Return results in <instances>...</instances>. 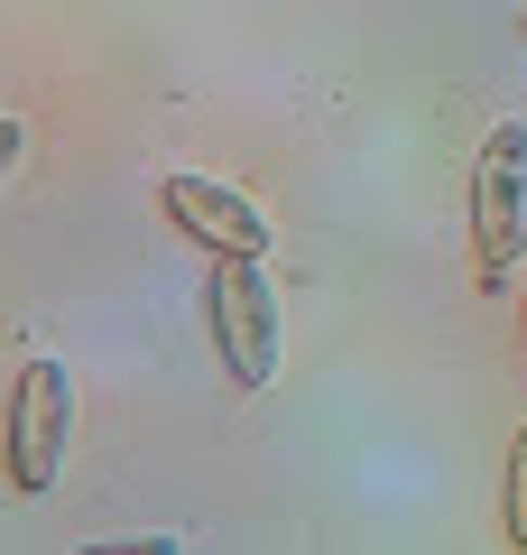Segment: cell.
<instances>
[{"instance_id":"obj_6","label":"cell","mask_w":527,"mask_h":555,"mask_svg":"<svg viewBox=\"0 0 527 555\" xmlns=\"http://www.w3.org/2000/svg\"><path fill=\"white\" fill-rule=\"evenodd\" d=\"M20 149H28V130H20V120H0V177L20 167Z\"/></svg>"},{"instance_id":"obj_1","label":"cell","mask_w":527,"mask_h":555,"mask_svg":"<svg viewBox=\"0 0 527 555\" xmlns=\"http://www.w3.org/2000/svg\"><path fill=\"white\" fill-rule=\"evenodd\" d=\"M65 436H75L65 361H20V379H10V426H0V473H10L20 500H47L65 481Z\"/></svg>"},{"instance_id":"obj_4","label":"cell","mask_w":527,"mask_h":555,"mask_svg":"<svg viewBox=\"0 0 527 555\" xmlns=\"http://www.w3.org/2000/svg\"><path fill=\"white\" fill-rule=\"evenodd\" d=\"M157 204H167V222L195 241L204 259H269V214H259L241 185H222V177H167Z\"/></svg>"},{"instance_id":"obj_3","label":"cell","mask_w":527,"mask_h":555,"mask_svg":"<svg viewBox=\"0 0 527 555\" xmlns=\"http://www.w3.org/2000/svg\"><path fill=\"white\" fill-rule=\"evenodd\" d=\"M204 324H214V352L232 371V389H269L278 379V287H269L259 259H214Z\"/></svg>"},{"instance_id":"obj_2","label":"cell","mask_w":527,"mask_h":555,"mask_svg":"<svg viewBox=\"0 0 527 555\" xmlns=\"http://www.w3.org/2000/svg\"><path fill=\"white\" fill-rule=\"evenodd\" d=\"M518 259H527V130L500 120L481 139V158H472V269L500 297Z\"/></svg>"},{"instance_id":"obj_5","label":"cell","mask_w":527,"mask_h":555,"mask_svg":"<svg viewBox=\"0 0 527 555\" xmlns=\"http://www.w3.org/2000/svg\"><path fill=\"white\" fill-rule=\"evenodd\" d=\"M509 537L527 546V426H518V444H509Z\"/></svg>"},{"instance_id":"obj_7","label":"cell","mask_w":527,"mask_h":555,"mask_svg":"<svg viewBox=\"0 0 527 555\" xmlns=\"http://www.w3.org/2000/svg\"><path fill=\"white\" fill-rule=\"evenodd\" d=\"M518 38H527V20H518Z\"/></svg>"}]
</instances>
